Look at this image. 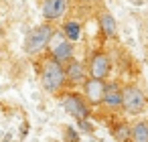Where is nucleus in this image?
<instances>
[{"mask_svg": "<svg viewBox=\"0 0 148 142\" xmlns=\"http://www.w3.org/2000/svg\"><path fill=\"white\" fill-rule=\"evenodd\" d=\"M37 73L41 79V85L47 93L51 95H61L67 89V77H65V67L57 63L49 53H43L37 61Z\"/></svg>", "mask_w": 148, "mask_h": 142, "instance_id": "nucleus-1", "label": "nucleus"}, {"mask_svg": "<svg viewBox=\"0 0 148 142\" xmlns=\"http://www.w3.org/2000/svg\"><path fill=\"white\" fill-rule=\"evenodd\" d=\"M57 27L51 25V23H41L37 27H33L27 37H25V43H23V51L29 55V57H41L47 49H49V43L55 35Z\"/></svg>", "mask_w": 148, "mask_h": 142, "instance_id": "nucleus-2", "label": "nucleus"}, {"mask_svg": "<svg viewBox=\"0 0 148 142\" xmlns=\"http://www.w3.org/2000/svg\"><path fill=\"white\" fill-rule=\"evenodd\" d=\"M148 110V97L136 81L122 83V112L130 118L142 116Z\"/></svg>", "mask_w": 148, "mask_h": 142, "instance_id": "nucleus-3", "label": "nucleus"}, {"mask_svg": "<svg viewBox=\"0 0 148 142\" xmlns=\"http://www.w3.org/2000/svg\"><path fill=\"white\" fill-rule=\"evenodd\" d=\"M87 75L89 77H95V79H101V81H108L112 71H114V61L110 57V53L106 49H93L89 53V59H87Z\"/></svg>", "mask_w": 148, "mask_h": 142, "instance_id": "nucleus-4", "label": "nucleus"}, {"mask_svg": "<svg viewBox=\"0 0 148 142\" xmlns=\"http://www.w3.org/2000/svg\"><path fill=\"white\" fill-rule=\"evenodd\" d=\"M61 104H63V110L69 116H73L75 120H89V116H91V106L87 104L83 93H79L75 89L63 91L61 93Z\"/></svg>", "mask_w": 148, "mask_h": 142, "instance_id": "nucleus-5", "label": "nucleus"}, {"mask_svg": "<svg viewBox=\"0 0 148 142\" xmlns=\"http://www.w3.org/2000/svg\"><path fill=\"white\" fill-rule=\"evenodd\" d=\"M47 51H49V55H51L57 63H61V65H67L71 59H75V43L67 41L61 31H55V35H53V39H51Z\"/></svg>", "mask_w": 148, "mask_h": 142, "instance_id": "nucleus-6", "label": "nucleus"}, {"mask_svg": "<svg viewBox=\"0 0 148 142\" xmlns=\"http://www.w3.org/2000/svg\"><path fill=\"white\" fill-rule=\"evenodd\" d=\"M71 10V0H43L41 2V12L45 23H59L63 21Z\"/></svg>", "mask_w": 148, "mask_h": 142, "instance_id": "nucleus-7", "label": "nucleus"}, {"mask_svg": "<svg viewBox=\"0 0 148 142\" xmlns=\"http://www.w3.org/2000/svg\"><path fill=\"white\" fill-rule=\"evenodd\" d=\"M65 67V77H67V87L69 89H75V87H79V85H83V81L89 77L87 75V65H85V61H81V59H71L67 65H63Z\"/></svg>", "mask_w": 148, "mask_h": 142, "instance_id": "nucleus-8", "label": "nucleus"}, {"mask_svg": "<svg viewBox=\"0 0 148 142\" xmlns=\"http://www.w3.org/2000/svg\"><path fill=\"white\" fill-rule=\"evenodd\" d=\"M103 89H106V81L95 79V77H87L83 81V85H81V93H83V97L87 99V104L91 108L101 106V102H103Z\"/></svg>", "mask_w": 148, "mask_h": 142, "instance_id": "nucleus-9", "label": "nucleus"}, {"mask_svg": "<svg viewBox=\"0 0 148 142\" xmlns=\"http://www.w3.org/2000/svg\"><path fill=\"white\" fill-rule=\"evenodd\" d=\"M101 106L108 112H120L122 110V83L118 79H108L106 81Z\"/></svg>", "mask_w": 148, "mask_h": 142, "instance_id": "nucleus-10", "label": "nucleus"}, {"mask_svg": "<svg viewBox=\"0 0 148 142\" xmlns=\"http://www.w3.org/2000/svg\"><path fill=\"white\" fill-rule=\"evenodd\" d=\"M97 27H99L103 41H118V37H120L118 35V23L110 10H106V8L97 10Z\"/></svg>", "mask_w": 148, "mask_h": 142, "instance_id": "nucleus-11", "label": "nucleus"}, {"mask_svg": "<svg viewBox=\"0 0 148 142\" xmlns=\"http://www.w3.org/2000/svg\"><path fill=\"white\" fill-rule=\"evenodd\" d=\"M130 140L132 142H148V120L136 118L130 124Z\"/></svg>", "mask_w": 148, "mask_h": 142, "instance_id": "nucleus-12", "label": "nucleus"}, {"mask_svg": "<svg viewBox=\"0 0 148 142\" xmlns=\"http://www.w3.org/2000/svg\"><path fill=\"white\" fill-rule=\"evenodd\" d=\"M61 33H63V37H65L67 41L77 43V41L81 39V35H83V27H81L79 21H75V19H67V21L61 25Z\"/></svg>", "mask_w": 148, "mask_h": 142, "instance_id": "nucleus-13", "label": "nucleus"}, {"mask_svg": "<svg viewBox=\"0 0 148 142\" xmlns=\"http://www.w3.org/2000/svg\"><path fill=\"white\" fill-rule=\"evenodd\" d=\"M114 138L118 142H126L130 140V124L128 122H118L114 126Z\"/></svg>", "mask_w": 148, "mask_h": 142, "instance_id": "nucleus-14", "label": "nucleus"}, {"mask_svg": "<svg viewBox=\"0 0 148 142\" xmlns=\"http://www.w3.org/2000/svg\"><path fill=\"white\" fill-rule=\"evenodd\" d=\"M63 136H65V142H79V134H77V130L71 128V126H65Z\"/></svg>", "mask_w": 148, "mask_h": 142, "instance_id": "nucleus-15", "label": "nucleus"}, {"mask_svg": "<svg viewBox=\"0 0 148 142\" xmlns=\"http://www.w3.org/2000/svg\"><path fill=\"white\" fill-rule=\"evenodd\" d=\"M75 4H79V6H97L101 0H73Z\"/></svg>", "mask_w": 148, "mask_h": 142, "instance_id": "nucleus-16", "label": "nucleus"}, {"mask_svg": "<svg viewBox=\"0 0 148 142\" xmlns=\"http://www.w3.org/2000/svg\"><path fill=\"white\" fill-rule=\"evenodd\" d=\"M77 124H79V128H81L83 132H93V128H91V124H89L87 120H77Z\"/></svg>", "mask_w": 148, "mask_h": 142, "instance_id": "nucleus-17", "label": "nucleus"}, {"mask_svg": "<svg viewBox=\"0 0 148 142\" xmlns=\"http://www.w3.org/2000/svg\"><path fill=\"white\" fill-rule=\"evenodd\" d=\"M2 41H4V29L0 27V43H2Z\"/></svg>", "mask_w": 148, "mask_h": 142, "instance_id": "nucleus-18", "label": "nucleus"}]
</instances>
